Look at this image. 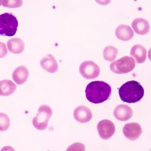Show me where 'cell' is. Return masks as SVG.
<instances>
[{
  "instance_id": "obj_1",
  "label": "cell",
  "mask_w": 151,
  "mask_h": 151,
  "mask_svg": "<svg viewBox=\"0 0 151 151\" xmlns=\"http://www.w3.org/2000/svg\"><path fill=\"white\" fill-rule=\"evenodd\" d=\"M85 93L89 102L99 104L105 102L109 98L111 93V88L104 81H93L88 84Z\"/></svg>"
},
{
  "instance_id": "obj_2",
  "label": "cell",
  "mask_w": 151,
  "mask_h": 151,
  "mask_svg": "<svg viewBox=\"0 0 151 151\" xmlns=\"http://www.w3.org/2000/svg\"><path fill=\"white\" fill-rule=\"evenodd\" d=\"M119 96L124 102L137 103L144 97V89L141 84L132 80L125 83L119 88Z\"/></svg>"
},
{
  "instance_id": "obj_3",
  "label": "cell",
  "mask_w": 151,
  "mask_h": 151,
  "mask_svg": "<svg viewBox=\"0 0 151 151\" xmlns=\"http://www.w3.org/2000/svg\"><path fill=\"white\" fill-rule=\"evenodd\" d=\"M18 22L13 14L5 13L0 15V35L12 37L17 31Z\"/></svg>"
},
{
  "instance_id": "obj_4",
  "label": "cell",
  "mask_w": 151,
  "mask_h": 151,
  "mask_svg": "<svg viewBox=\"0 0 151 151\" xmlns=\"http://www.w3.org/2000/svg\"><path fill=\"white\" fill-rule=\"evenodd\" d=\"M52 115V110L49 106L47 105L40 106L38 110L37 115L33 119V125L35 129L39 130H45L47 128Z\"/></svg>"
},
{
  "instance_id": "obj_5",
  "label": "cell",
  "mask_w": 151,
  "mask_h": 151,
  "mask_svg": "<svg viewBox=\"0 0 151 151\" xmlns=\"http://www.w3.org/2000/svg\"><path fill=\"white\" fill-rule=\"evenodd\" d=\"M135 67V60L129 56L118 59L110 65V69L115 74H126L133 70Z\"/></svg>"
},
{
  "instance_id": "obj_6",
  "label": "cell",
  "mask_w": 151,
  "mask_h": 151,
  "mask_svg": "<svg viewBox=\"0 0 151 151\" xmlns=\"http://www.w3.org/2000/svg\"><path fill=\"white\" fill-rule=\"evenodd\" d=\"M79 72L82 76L87 79H93L98 77L100 73V67L93 61L83 62L79 67Z\"/></svg>"
},
{
  "instance_id": "obj_7",
  "label": "cell",
  "mask_w": 151,
  "mask_h": 151,
  "mask_svg": "<svg viewBox=\"0 0 151 151\" xmlns=\"http://www.w3.org/2000/svg\"><path fill=\"white\" fill-rule=\"evenodd\" d=\"M97 130L101 139L108 140L115 134V126L111 121L105 119L98 123Z\"/></svg>"
},
{
  "instance_id": "obj_8",
  "label": "cell",
  "mask_w": 151,
  "mask_h": 151,
  "mask_svg": "<svg viewBox=\"0 0 151 151\" xmlns=\"http://www.w3.org/2000/svg\"><path fill=\"white\" fill-rule=\"evenodd\" d=\"M123 132L126 137L132 141L136 140L142 133L141 126L138 123H129L124 127Z\"/></svg>"
},
{
  "instance_id": "obj_9",
  "label": "cell",
  "mask_w": 151,
  "mask_h": 151,
  "mask_svg": "<svg viewBox=\"0 0 151 151\" xmlns=\"http://www.w3.org/2000/svg\"><path fill=\"white\" fill-rule=\"evenodd\" d=\"M92 116L91 110L83 105L79 106L74 111V119L79 123H87L91 120Z\"/></svg>"
},
{
  "instance_id": "obj_10",
  "label": "cell",
  "mask_w": 151,
  "mask_h": 151,
  "mask_svg": "<svg viewBox=\"0 0 151 151\" xmlns=\"http://www.w3.org/2000/svg\"><path fill=\"white\" fill-rule=\"evenodd\" d=\"M134 113L132 108L124 104L117 106L114 110V116L117 120L125 122L133 116Z\"/></svg>"
},
{
  "instance_id": "obj_11",
  "label": "cell",
  "mask_w": 151,
  "mask_h": 151,
  "mask_svg": "<svg viewBox=\"0 0 151 151\" xmlns=\"http://www.w3.org/2000/svg\"><path fill=\"white\" fill-rule=\"evenodd\" d=\"M40 64L42 68L49 73H55L58 70V64L52 54L45 55L41 59Z\"/></svg>"
},
{
  "instance_id": "obj_12",
  "label": "cell",
  "mask_w": 151,
  "mask_h": 151,
  "mask_svg": "<svg viewBox=\"0 0 151 151\" xmlns=\"http://www.w3.org/2000/svg\"><path fill=\"white\" fill-rule=\"evenodd\" d=\"M132 26L135 32L139 35H146L150 31L149 23L144 18L135 19Z\"/></svg>"
},
{
  "instance_id": "obj_13",
  "label": "cell",
  "mask_w": 151,
  "mask_h": 151,
  "mask_svg": "<svg viewBox=\"0 0 151 151\" xmlns=\"http://www.w3.org/2000/svg\"><path fill=\"white\" fill-rule=\"evenodd\" d=\"M29 71L28 69L24 65H21L14 70L12 77L17 84L21 85L27 81Z\"/></svg>"
},
{
  "instance_id": "obj_14",
  "label": "cell",
  "mask_w": 151,
  "mask_h": 151,
  "mask_svg": "<svg viewBox=\"0 0 151 151\" xmlns=\"http://www.w3.org/2000/svg\"><path fill=\"white\" fill-rule=\"evenodd\" d=\"M115 35L118 39L122 41H128L133 38L134 32L129 26L121 25L116 28Z\"/></svg>"
},
{
  "instance_id": "obj_15",
  "label": "cell",
  "mask_w": 151,
  "mask_h": 151,
  "mask_svg": "<svg viewBox=\"0 0 151 151\" xmlns=\"http://www.w3.org/2000/svg\"><path fill=\"white\" fill-rule=\"evenodd\" d=\"M8 50L11 52L16 54L22 53L25 49V43L21 39L19 38H13L9 40L7 42Z\"/></svg>"
},
{
  "instance_id": "obj_16",
  "label": "cell",
  "mask_w": 151,
  "mask_h": 151,
  "mask_svg": "<svg viewBox=\"0 0 151 151\" xmlns=\"http://www.w3.org/2000/svg\"><path fill=\"white\" fill-rule=\"evenodd\" d=\"M130 55L135 59L136 62L141 64L144 63L147 58V50L141 45H135L130 50Z\"/></svg>"
},
{
  "instance_id": "obj_17",
  "label": "cell",
  "mask_w": 151,
  "mask_h": 151,
  "mask_svg": "<svg viewBox=\"0 0 151 151\" xmlns=\"http://www.w3.org/2000/svg\"><path fill=\"white\" fill-rule=\"evenodd\" d=\"M17 86L10 80L4 79L0 81V96H8L16 91Z\"/></svg>"
},
{
  "instance_id": "obj_18",
  "label": "cell",
  "mask_w": 151,
  "mask_h": 151,
  "mask_svg": "<svg viewBox=\"0 0 151 151\" xmlns=\"http://www.w3.org/2000/svg\"><path fill=\"white\" fill-rule=\"evenodd\" d=\"M118 52H119V50L116 47L113 46H107L103 50L104 59L106 60L111 62L115 59Z\"/></svg>"
},
{
  "instance_id": "obj_19",
  "label": "cell",
  "mask_w": 151,
  "mask_h": 151,
  "mask_svg": "<svg viewBox=\"0 0 151 151\" xmlns=\"http://www.w3.org/2000/svg\"><path fill=\"white\" fill-rule=\"evenodd\" d=\"M10 125V120L8 116L4 113H0V131H5Z\"/></svg>"
},
{
  "instance_id": "obj_20",
  "label": "cell",
  "mask_w": 151,
  "mask_h": 151,
  "mask_svg": "<svg viewBox=\"0 0 151 151\" xmlns=\"http://www.w3.org/2000/svg\"><path fill=\"white\" fill-rule=\"evenodd\" d=\"M23 4V1H17V0H13V1H3L2 5L4 7L8 8H18L20 7Z\"/></svg>"
},
{
  "instance_id": "obj_21",
  "label": "cell",
  "mask_w": 151,
  "mask_h": 151,
  "mask_svg": "<svg viewBox=\"0 0 151 151\" xmlns=\"http://www.w3.org/2000/svg\"><path fill=\"white\" fill-rule=\"evenodd\" d=\"M8 54V50L5 44L0 42V58H4Z\"/></svg>"
},
{
  "instance_id": "obj_22",
  "label": "cell",
  "mask_w": 151,
  "mask_h": 151,
  "mask_svg": "<svg viewBox=\"0 0 151 151\" xmlns=\"http://www.w3.org/2000/svg\"><path fill=\"white\" fill-rule=\"evenodd\" d=\"M2 4V1H0V6H1V4Z\"/></svg>"
}]
</instances>
